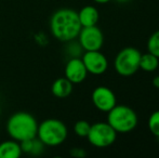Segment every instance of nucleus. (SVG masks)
I'll list each match as a JSON object with an SVG mask.
<instances>
[{
  "label": "nucleus",
  "instance_id": "f3484780",
  "mask_svg": "<svg viewBox=\"0 0 159 158\" xmlns=\"http://www.w3.org/2000/svg\"><path fill=\"white\" fill-rule=\"evenodd\" d=\"M91 128V124L87 120H78L74 124V132L80 138H87Z\"/></svg>",
  "mask_w": 159,
  "mask_h": 158
},
{
  "label": "nucleus",
  "instance_id": "0eeeda50",
  "mask_svg": "<svg viewBox=\"0 0 159 158\" xmlns=\"http://www.w3.org/2000/svg\"><path fill=\"white\" fill-rule=\"evenodd\" d=\"M78 42L84 51H96L101 50L104 43V35L101 28L98 26H88L81 27L78 35Z\"/></svg>",
  "mask_w": 159,
  "mask_h": 158
},
{
  "label": "nucleus",
  "instance_id": "20e7f679",
  "mask_svg": "<svg viewBox=\"0 0 159 158\" xmlns=\"http://www.w3.org/2000/svg\"><path fill=\"white\" fill-rule=\"evenodd\" d=\"M107 122L117 133H129L136 128L139 118L132 107L124 104H116L107 113Z\"/></svg>",
  "mask_w": 159,
  "mask_h": 158
},
{
  "label": "nucleus",
  "instance_id": "f257e3e1",
  "mask_svg": "<svg viewBox=\"0 0 159 158\" xmlns=\"http://www.w3.org/2000/svg\"><path fill=\"white\" fill-rule=\"evenodd\" d=\"M77 11L69 8L57 10L50 19V30L60 41L68 42L78 37L81 29Z\"/></svg>",
  "mask_w": 159,
  "mask_h": 158
},
{
  "label": "nucleus",
  "instance_id": "b1692460",
  "mask_svg": "<svg viewBox=\"0 0 159 158\" xmlns=\"http://www.w3.org/2000/svg\"><path fill=\"white\" fill-rule=\"evenodd\" d=\"M115 1H117L118 3H128V2H130L131 0H115Z\"/></svg>",
  "mask_w": 159,
  "mask_h": 158
},
{
  "label": "nucleus",
  "instance_id": "5701e85b",
  "mask_svg": "<svg viewBox=\"0 0 159 158\" xmlns=\"http://www.w3.org/2000/svg\"><path fill=\"white\" fill-rule=\"evenodd\" d=\"M93 1L98 4H106V3H108V2H111V0H93Z\"/></svg>",
  "mask_w": 159,
  "mask_h": 158
},
{
  "label": "nucleus",
  "instance_id": "9d476101",
  "mask_svg": "<svg viewBox=\"0 0 159 158\" xmlns=\"http://www.w3.org/2000/svg\"><path fill=\"white\" fill-rule=\"evenodd\" d=\"M88 76V70L81 57H70L65 65V77L74 84H81Z\"/></svg>",
  "mask_w": 159,
  "mask_h": 158
},
{
  "label": "nucleus",
  "instance_id": "412c9836",
  "mask_svg": "<svg viewBox=\"0 0 159 158\" xmlns=\"http://www.w3.org/2000/svg\"><path fill=\"white\" fill-rule=\"evenodd\" d=\"M70 155L76 158H84L87 155L86 151L81 147H74L70 150Z\"/></svg>",
  "mask_w": 159,
  "mask_h": 158
},
{
  "label": "nucleus",
  "instance_id": "a211bd4d",
  "mask_svg": "<svg viewBox=\"0 0 159 158\" xmlns=\"http://www.w3.org/2000/svg\"><path fill=\"white\" fill-rule=\"evenodd\" d=\"M68 42H69V44L67 46V53H68L71 57H80V54H81V52H82V48L79 42L75 41V39L70 40V41H68Z\"/></svg>",
  "mask_w": 159,
  "mask_h": 158
},
{
  "label": "nucleus",
  "instance_id": "6ab92c4d",
  "mask_svg": "<svg viewBox=\"0 0 159 158\" xmlns=\"http://www.w3.org/2000/svg\"><path fill=\"white\" fill-rule=\"evenodd\" d=\"M44 144L40 141L38 138H35L33 140V147H32V152H30V155H34V156H38V155L42 154L44 152Z\"/></svg>",
  "mask_w": 159,
  "mask_h": 158
},
{
  "label": "nucleus",
  "instance_id": "4be33fe9",
  "mask_svg": "<svg viewBox=\"0 0 159 158\" xmlns=\"http://www.w3.org/2000/svg\"><path fill=\"white\" fill-rule=\"evenodd\" d=\"M152 84H153V86L155 87L156 89H159V75H158V76L154 77L153 81H152Z\"/></svg>",
  "mask_w": 159,
  "mask_h": 158
},
{
  "label": "nucleus",
  "instance_id": "aec40b11",
  "mask_svg": "<svg viewBox=\"0 0 159 158\" xmlns=\"http://www.w3.org/2000/svg\"><path fill=\"white\" fill-rule=\"evenodd\" d=\"M34 139H35V138H34ZM34 139L24 140V141L20 142V146H21L22 153H24V154H30L32 147H33V140Z\"/></svg>",
  "mask_w": 159,
  "mask_h": 158
},
{
  "label": "nucleus",
  "instance_id": "f8f14e48",
  "mask_svg": "<svg viewBox=\"0 0 159 158\" xmlns=\"http://www.w3.org/2000/svg\"><path fill=\"white\" fill-rule=\"evenodd\" d=\"M74 84H71L66 77H61L54 80V82L51 86V92L55 97L59 99H65L69 97L73 92Z\"/></svg>",
  "mask_w": 159,
  "mask_h": 158
},
{
  "label": "nucleus",
  "instance_id": "7ed1b4c3",
  "mask_svg": "<svg viewBox=\"0 0 159 158\" xmlns=\"http://www.w3.org/2000/svg\"><path fill=\"white\" fill-rule=\"evenodd\" d=\"M68 134L66 124L62 120L49 118L38 124L37 137L46 146H59L63 144Z\"/></svg>",
  "mask_w": 159,
  "mask_h": 158
},
{
  "label": "nucleus",
  "instance_id": "4468645a",
  "mask_svg": "<svg viewBox=\"0 0 159 158\" xmlns=\"http://www.w3.org/2000/svg\"><path fill=\"white\" fill-rule=\"evenodd\" d=\"M159 66V57L152 53L147 52L141 55L140 60V68L146 73L155 72Z\"/></svg>",
  "mask_w": 159,
  "mask_h": 158
},
{
  "label": "nucleus",
  "instance_id": "1a4fd4ad",
  "mask_svg": "<svg viewBox=\"0 0 159 158\" xmlns=\"http://www.w3.org/2000/svg\"><path fill=\"white\" fill-rule=\"evenodd\" d=\"M81 60L86 66L88 74H92L95 76L103 75L108 68V61L107 57L101 52L96 51H84Z\"/></svg>",
  "mask_w": 159,
  "mask_h": 158
},
{
  "label": "nucleus",
  "instance_id": "ddd939ff",
  "mask_svg": "<svg viewBox=\"0 0 159 158\" xmlns=\"http://www.w3.org/2000/svg\"><path fill=\"white\" fill-rule=\"evenodd\" d=\"M22 154L20 142L11 139L0 143V158H19Z\"/></svg>",
  "mask_w": 159,
  "mask_h": 158
},
{
  "label": "nucleus",
  "instance_id": "9b49d317",
  "mask_svg": "<svg viewBox=\"0 0 159 158\" xmlns=\"http://www.w3.org/2000/svg\"><path fill=\"white\" fill-rule=\"evenodd\" d=\"M78 13V19L82 27H88V26H94L98 24L100 19V13L98 10L94 6H86L80 9Z\"/></svg>",
  "mask_w": 159,
  "mask_h": 158
},
{
  "label": "nucleus",
  "instance_id": "dca6fc26",
  "mask_svg": "<svg viewBox=\"0 0 159 158\" xmlns=\"http://www.w3.org/2000/svg\"><path fill=\"white\" fill-rule=\"evenodd\" d=\"M147 51L159 57V30H156L149 36L147 40Z\"/></svg>",
  "mask_w": 159,
  "mask_h": 158
},
{
  "label": "nucleus",
  "instance_id": "6e6552de",
  "mask_svg": "<svg viewBox=\"0 0 159 158\" xmlns=\"http://www.w3.org/2000/svg\"><path fill=\"white\" fill-rule=\"evenodd\" d=\"M91 100L96 110L103 113H108L117 104V97L114 91L105 86L96 87L92 91Z\"/></svg>",
  "mask_w": 159,
  "mask_h": 158
},
{
  "label": "nucleus",
  "instance_id": "2eb2a0df",
  "mask_svg": "<svg viewBox=\"0 0 159 158\" xmlns=\"http://www.w3.org/2000/svg\"><path fill=\"white\" fill-rule=\"evenodd\" d=\"M147 126L151 133L156 138H159V110L153 112L147 120Z\"/></svg>",
  "mask_w": 159,
  "mask_h": 158
},
{
  "label": "nucleus",
  "instance_id": "423d86ee",
  "mask_svg": "<svg viewBox=\"0 0 159 158\" xmlns=\"http://www.w3.org/2000/svg\"><path fill=\"white\" fill-rule=\"evenodd\" d=\"M118 133L108 122L98 121L91 124L87 139L89 143L98 148H105L113 145L117 139Z\"/></svg>",
  "mask_w": 159,
  "mask_h": 158
},
{
  "label": "nucleus",
  "instance_id": "f03ea898",
  "mask_svg": "<svg viewBox=\"0 0 159 158\" xmlns=\"http://www.w3.org/2000/svg\"><path fill=\"white\" fill-rule=\"evenodd\" d=\"M38 122L32 114L17 112L11 115L7 121V132L11 139L17 142L37 137Z\"/></svg>",
  "mask_w": 159,
  "mask_h": 158
},
{
  "label": "nucleus",
  "instance_id": "393cba45",
  "mask_svg": "<svg viewBox=\"0 0 159 158\" xmlns=\"http://www.w3.org/2000/svg\"><path fill=\"white\" fill-rule=\"evenodd\" d=\"M0 116H1V106H0Z\"/></svg>",
  "mask_w": 159,
  "mask_h": 158
},
{
  "label": "nucleus",
  "instance_id": "39448f33",
  "mask_svg": "<svg viewBox=\"0 0 159 158\" xmlns=\"http://www.w3.org/2000/svg\"><path fill=\"white\" fill-rule=\"evenodd\" d=\"M142 53L134 47H126L117 53L114 60L116 73L122 77L133 76L140 70V60Z\"/></svg>",
  "mask_w": 159,
  "mask_h": 158
}]
</instances>
